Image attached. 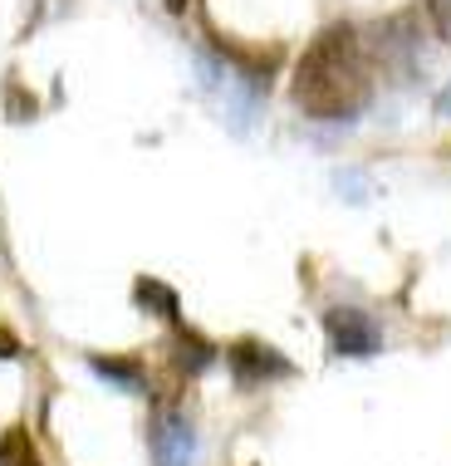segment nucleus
Returning <instances> with one entry per match:
<instances>
[{
    "label": "nucleus",
    "mask_w": 451,
    "mask_h": 466,
    "mask_svg": "<svg viewBox=\"0 0 451 466\" xmlns=\"http://www.w3.org/2000/svg\"><path fill=\"white\" fill-rule=\"evenodd\" d=\"M295 108L319 123H348L373 104V59L354 25H329L295 65Z\"/></svg>",
    "instance_id": "nucleus-1"
},
{
    "label": "nucleus",
    "mask_w": 451,
    "mask_h": 466,
    "mask_svg": "<svg viewBox=\"0 0 451 466\" xmlns=\"http://www.w3.org/2000/svg\"><path fill=\"white\" fill-rule=\"evenodd\" d=\"M147 447H153V466H192L196 461V432L182 408L162 402L147 422Z\"/></svg>",
    "instance_id": "nucleus-2"
},
{
    "label": "nucleus",
    "mask_w": 451,
    "mask_h": 466,
    "mask_svg": "<svg viewBox=\"0 0 451 466\" xmlns=\"http://www.w3.org/2000/svg\"><path fill=\"white\" fill-rule=\"evenodd\" d=\"M226 369L241 388H260V383H280V378L295 373V363L280 354V349H270L266 339H236L231 349H226Z\"/></svg>",
    "instance_id": "nucleus-3"
},
{
    "label": "nucleus",
    "mask_w": 451,
    "mask_h": 466,
    "mask_svg": "<svg viewBox=\"0 0 451 466\" xmlns=\"http://www.w3.org/2000/svg\"><path fill=\"white\" fill-rule=\"evenodd\" d=\"M324 334H329V349L344 354V359H363V354H373V349L383 344L378 324H373L368 314H358V309H329L324 314Z\"/></svg>",
    "instance_id": "nucleus-4"
},
{
    "label": "nucleus",
    "mask_w": 451,
    "mask_h": 466,
    "mask_svg": "<svg viewBox=\"0 0 451 466\" xmlns=\"http://www.w3.org/2000/svg\"><path fill=\"white\" fill-rule=\"evenodd\" d=\"M133 305L147 309L162 324H182V295L172 285L153 280V275H137V280H133Z\"/></svg>",
    "instance_id": "nucleus-5"
},
{
    "label": "nucleus",
    "mask_w": 451,
    "mask_h": 466,
    "mask_svg": "<svg viewBox=\"0 0 451 466\" xmlns=\"http://www.w3.org/2000/svg\"><path fill=\"white\" fill-rule=\"evenodd\" d=\"M172 363H177L182 373H206L211 363H216V344L202 334H192L186 324H177V344H172Z\"/></svg>",
    "instance_id": "nucleus-6"
},
{
    "label": "nucleus",
    "mask_w": 451,
    "mask_h": 466,
    "mask_svg": "<svg viewBox=\"0 0 451 466\" xmlns=\"http://www.w3.org/2000/svg\"><path fill=\"white\" fill-rule=\"evenodd\" d=\"M89 369H94L98 378H108V383L128 388V393H143V388H147V373H143V363H137V359H118V354H89Z\"/></svg>",
    "instance_id": "nucleus-7"
},
{
    "label": "nucleus",
    "mask_w": 451,
    "mask_h": 466,
    "mask_svg": "<svg viewBox=\"0 0 451 466\" xmlns=\"http://www.w3.org/2000/svg\"><path fill=\"white\" fill-rule=\"evenodd\" d=\"M0 466H45L25 427H5V437H0Z\"/></svg>",
    "instance_id": "nucleus-8"
},
{
    "label": "nucleus",
    "mask_w": 451,
    "mask_h": 466,
    "mask_svg": "<svg viewBox=\"0 0 451 466\" xmlns=\"http://www.w3.org/2000/svg\"><path fill=\"white\" fill-rule=\"evenodd\" d=\"M427 10H432L436 35H442V40H451V0H427Z\"/></svg>",
    "instance_id": "nucleus-9"
},
{
    "label": "nucleus",
    "mask_w": 451,
    "mask_h": 466,
    "mask_svg": "<svg viewBox=\"0 0 451 466\" xmlns=\"http://www.w3.org/2000/svg\"><path fill=\"white\" fill-rule=\"evenodd\" d=\"M25 349H20V339L10 334V329H0V363H10V359H20Z\"/></svg>",
    "instance_id": "nucleus-10"
},
{
    "label": "nucleus",
    "mask_w": 451,
    "mask_h": 466,
    "mask_svg": "<svg viewBox=\"0 0 451 466\" xmlns=\"http://www.w3.org/2000/svg\"><path fill=\"white\" fill-rule=\"evenodd\" d=\"M436 113H451V89H446L442 98H436Z\"/></svg>",
    "instance_id": "nucleus-11"
},
{
    "label": "nucleus",
    "mask_w": 451,
    "mask_h": 466,
    "mask_svg": "<svg viewBox=\"0 0 451 466\" xmlns=\"http://www.w3.org/2000/svg\"><path fill=\"white\" fill-rule=\"evenodd\" d=\"M167 10H172V15H182V10H186V0H167Z\"/></svg>",
    "instance_id": "nucleus-12"
}]
</instances>
